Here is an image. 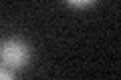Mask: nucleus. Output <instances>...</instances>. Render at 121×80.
Returning <instances> with one entry per match:
<instances>
[{"instance_id": "f257e3e1", "label": "nucleus", "mask_w": 121, "mask_h": 80, "mask_svg": "<svg viewBox=\"0 0 121 80\" xmlns=\"http://www.w3.org/2000/svg\"><path fill=\"white\" fill-rule=\"evenodd\" d=\"M30 60V48L18 38H8L0 46V62L8 70H20Z\"/></svg>"}, {"instance_id": "f03ea898", "label": "nucleus", "mask_w": 121, "mask_h": 80, "mask_svg": "<svg viewBox=\"0 0 121 80\" xmlns=\"http://www.w3.org/2000/svg\"><path fill=\"white\" fill-rule=\"evenodd\" d=\"M0 80H16L12 74V70H8V68L4 66H0Z\"/></svg>"}, {"instance_id": "7ed1b4c3", "label": "nucleus", "mask_w": 121, "mask_h": 80, "mask_svg": "<svg viewBox=\"0 0 121 80\" xmlns=\"http://www.w3.org/2000/svg\"><path fill=\"white\" fill-rule=\"evenodd\" d=\"M69 4H71V6H75V8H87V6H91L93 2H91V0H85V2H75V0H71Z\"/></svg>"}]
</instances>
